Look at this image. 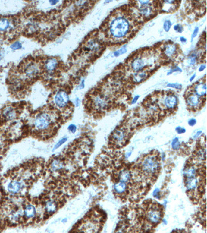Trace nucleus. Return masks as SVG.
Returning <instances> with one entry per match:
<instances>
[{
    "label": "nucleus",
    "instance_id": "obj_1",
    "mask_svg": "<svg viewBox=\"0 0 207 233\" xmlns=\"http://www.w3.org/2000/svg\"><path fill=\"white\" fill-rule=\"evenodd\" d=\"M133 24L130 17L122 11H116L108 19L107 34L116 43L125 42L133 34Z\"/></svg>",
    "mask_w": 207,
    "mask_h": 233
},
{
    "label": "nucleus",
    "instance_id": "obj_2",
    "mask_svg": "<svg viewBox=\"0 0 207 233\" xmlns=\"http://www.w3.org/2000/svg\"><path fill=\"white\" fill-rule=\"evenodd\" d=\"M159 162L156 156L150 155L146 156L142 161L141 170L146 175H152L158 173L159 169Z\"/></svg>",
    "mask_w": 207,
    "mask_h": 233
},
{
    "label": "nucleus",
    "instance_id": "obj_3",
    "mask_svg": "<svg viewBox=\"0 0 207 233\" xmlns=\"http://www.w3.org/2000/svg\"><path fill=\"white\" fill-rule=\"evenodd\" d=\"M92 105L96 110H104L107 109L109 105L108 96L103 93L96 94L92 99Z\"/></svg>",
    "mask_w": 207,
    "mask_h": 233
},
{
    "label": "nucleus",
    "instance_id": "obj_4",
    "mask_svg": "<svg viewBox=\"0 0 207 233\" xmlns=\"http://www.w3.org/2000/svg\"><path fill=\"white\" fill-rule=\"evenodd\" d=\"M52 117L46 112L39 114L35 118L34 124L35 128L39 130H45L48 129L52 124Z\"/></svg>",
    "mask_w": 207,
    "mask_h": 233
},
{
    "label": "nucleus",
    "instance_id": "obj_5",
    "mask_svg": "<svg viewBox=\"0 0 207 233\" xmlns=\"http://www.w3.org/2000/svg\"><path fill=\"white\" fill-rule=\"evenodd\" d=\"M185 101L187 106L193 109H198L202 107L203 101L201 97L196 95L193 91L187 92Z\"/></svg>",
    "mask_w": 207,
    "mask_h": 233
},
{
    "label": "nucleus",
    "instance_id": "obj_6",
    "mask_svg": "<svg viewBox=\"0 0 207 233\" xmlns=\"http://www.w3.org/2000/svg\"><path fill=\"white\" fill-rule=\"evenodd\" d=\"M54 101L58 107L63 109L67 105L69 97L67 93L64 91H59L55 94Z\"/></svg>",
    "mask_w": 207,
    "mask_h": 233
},
{
    "label": "nucleus",
    "instance_id": "obj_7",
    "mask_svg": "<svg viewBox=\"0 0 207 233\" xmlns=\"http://www.w3.org/2000/svg\"><path fill=\"white\" fill-rule=\"evenodd\" d=\"M178 104V97L174 94H168L164 99L163 105L165 108L169 110L175 109L177 106Z\"/></svg>",
    "mask_w": 207,
    "mask_h": 233
},
{
    "label": "nucleus",
    "instance_id": "obj_8",
    "mask_svg": "<svg viewBox=\"0 0 207 233\" xmlns=\"http://www.w3.org/2000/svg\"><path fill=\"white\" fill-rule=\"evenodd\" d=\"M127 132L125 129L122 128L116 129L112 134V140L116 143H123L127 138Z\"/></svg>",
    "mask_w": 207,
    "mask_h": 233
},
{
    "label": "nucleus",
    "instance_id": "obj_9",
    "mask_svg": "<svg viewBox=\"0 0 207 233\" xmlns=\"http://www.w3.org/2000/svg\"><path fill=\"white\" fill-rule=\"evenodd\" d=\"M130 65L131 68L134 72H140L143 71L145 68L146 63L142 57H137L133 59Z\"/></svg>",
    "mask_w": 207,
    "mask_h": 233
},
{
    "label": "nucleus",
    "instance_id": "obj_10",
    "mask_svg": "<svg viewBox=\"0 0 207 233\" xmlns=\"http://www.w3.org/2000/svg\"><path fill=\"white\" fill-rule=\"evenodd\" d=\"M149 220L152 223H158L162 218V213L158 208H152L147 213Z\"/></svg>",
    "mask_w": 207,
    "mask_h": 233
},
{
    "label": "nucleus",
    "instance_id": "obj_11",
    "mask_svg": "<svg viewBox=\"0 0 207 233\" xmlns=\"http://www.w3.org/2000/svg\"><path fill=\"white\" fill-rule=\"evenodd\" d=\"M39 72L38 65L34 62L29 63L24 68V73L29 78H33L37 75Z\"/></svg>",
    "mask_w": 207,
    "mask_h": 233
},
{
    "label": "nucleus",
    "instance_id": "obj_12",
    "mask_svg": "<svg viewBox=\"0 0 207 233\" xmlns=\"http://www.w3.org/2000/svg\"><path fill=\"white\" fill-rule=\"evenodd\" d=\"M193 91L199 97H205L207 92V87L205 81H199L196 83L193 87Z\"/></svg>",
    "mask_w": 207,
    "mask_h": 233
},
{
    "label": "nucleus",
    "instance_id": "obj_13",
    "mask_svg": "<svg viewBox=\"0 0 207 233\" xmlns=\"http://www.w3.org/2000/svg\"><path fill=\"white\" fill-rule=\"evenodd\" d=\"M152 2H151L149 4H140V3H138V2H137V3L140 5V6L138 8V10H139V14L140 15H141V16H143V17H146V18H148V17H150L152 15V12H153V8L151 6V5H150L151 3Z\"/></svg>",
    "mask_w": 207,
    "mask_h": 233
},
{
    "label": "nucleus",
    "instance_id": "obj_14",
    "mask_svg": "<svg viewBox=\"0 0 207 233\" xmlns=\"http://www.w3.org/2000/svg\"><path fill=\"white\" fill-rule=\"evenodd\" d=\"M177 47L173 43H167L164 47V53L167 57H174L177 53Z\"/></svg>",
    "mask_w": 207,
    "mask_h": 233
},
{
    "label": "nucleus",
    "instance_id": "obj_15",
    "mask_svg": "<svg viewBox=\"0 0 207 233\" xmlns=\"http://www.w3.org/2000/svg\"><path fill=\"white\" fill-rule=\"evenodd\" d=\"M3 116L6 120L11 121L16 117L17 112L15 109L11 106H8L4 109L3 112Z\"/></svg>",
    "mask_w": 207,
    "mask_h": 233
},
{
    "label": "nucleus",
    "instance_id": "obj_16",
    "mask_svg": "<svg viewBox=\"0 0 207 233\" xmlns=\"http://www.w3.org/2000/svg\"><path fill=\"white\" fill-rule=\"evenodd\" d=\"M149 73L147 71H141L136 72L133 76V80L136 83H139L145 80L148 77Z\"/></svg>",
    "mask_w": 207,
    "mask_h": 233
},
{
    "label": "nucleus",
    "instance_id": "obj_17",
    "mask_svg": "<svg viewBox=\"0 0 207 233\" xmlns=\"http://www.w3.org/2000/svg\"><path fill=\"white\" fill-rule=\"evenodd\" d=\"M8 191L11 194H16L19 192L21 189V184L20 182L16 180H14L11 182L8 185Z\"/></svg>",
    "mask_w": 207,
    "mask_h": 233
},
{
    "label": "nucleus",
    "instance_id": "obj_18",
    "mask_svg": "<svg viewBox=\"0 0 207 233\" xmlns=\"http://www.w3.org/2000/svg\"><path fill=\"white\" fill-rule=\"evenodd\" d=\"M132 177V174L130 171L128 170H123L121 171L119 175L120 181L123 182H127L130 180Z\"/></svg>",
    "mask_w": 207,
    "mask_h": 233
},
{
    "label": "nucleus",
    "instance_id": "obj_19",
    "mask_svg": "<svg viewBox=\"0 0 207 233\" xmlns=\"http://www.w3.org/2000/svg\"><path fill=\"white\" fill-rule=\"evenodd\" d=\"M58 61L55 58H50L47 60L45 63V68L49 71H52L55 70L58 66Z\"/></svg>",
    "mask_w": 207,
    "mask_h": 233
},
{
    "label": "nucleus",
    "instance_id": "obj_20",
    "mask_svg": "<svg viewBox=\"0 0 207 233\" xmlns=\"http://www.w3.org/2000/svg\"><path fill=\"white\" fill-rule=\"evenodd\" d=\"M24 213L25 216L28 218H31L34 217L36 213V210L33 206L28 205L24 209Z\"/></svg>",
    "mask_w": 207,
    "mask_h": 233
},
{
    "label": "nucleus",
    "instance_id": "obj_21",
    "mask_svg": "<svg viewBox=\"0 0 207 233\" xmlns=\"http://www.w3.org/2000/svg\"><path fill=\"white\" fill-rule=\"evenodd\" d=\"M186 186L188 190H193L195 189L197 185V180L195 177L187 178Z\"/></svg>",
    "mask_w": 207,
    "mask_h": 233
},
{
    "label": "nucleus",
    "instance_id": "obj_22",
    "mask_svg": "<svg viewBox=\"0 0 207 233\" xmlns=\"http://www.w3.org/2000/svg\"><path fill=\"white\" fill-rule=\"evenodd\" d=\"M114 189L117 193H119V194L123 193L126 191L127 184L125 182L120 181L119 183L115 184V185L114 186Z\"/></svg>",
    "mask_w": 207,
    "mask_h": 233
},
{
    "label": "nucleus",
    "instance_id": "obj_23",
    "mask_svg": "<svg viewBox=\"0 0 207 233\" xmlns=\"http://www.w3.org/2000/svg\"><path fill=\"white\" fill-rule=\"evenodd\" d=\"M57 203L54 200H49L46 204L45 208L48 213H54L57 210Z\"/></svg>",
    "mask_w": 207,
    "mask_h": 233
},
{
    "label": "nucleus",
    "instance_id": "obj_24",
    "mask_svg": "<svg viewBox=\"0 0 207 233\" xmlns=\"http://www.w3.org/2000/svg\"><path fill=\"white\" fill-rule=\"evenodd\" d=\"M184 174L187 178L195 177L196 174V169L193 166H189L184 171Z\"/></svg>",
    "mask_w": 207,
    "mask_h": 233
},
{
    "label": "nucleus",
    "instance_id": "obj_25",
    "mask_svg": "<svg viewBox=\"0 0 207 233\" xmlns=\"http://www.w3.org/2000/svg\"><path fill=\"white\" fill-rule=\"evenodd\" d=\"M9 26V22L8 19H0V31H4L8 29Z\"/></svg>",
    "mask_w": 207,
    "mask_h": 233
},
{
    "label": "nucleus",
    "instance_id": "obj_26",
    "mask_svg": "<svg viewBox=\"0 0 207 233\" xmlns=\"http://www.w3.org/2000/svg\"><path fill=\"white\" fill-rule=\"evenodd\" d=\"M63 166V163L60 160H55L52 163V169L53 171H57L60 169Z\"/></svg>",
    "mask_w": 207,
    "mask_h": 233
},
{
    "label": "nucleus",
    "instance_id": "obj_27",
    "mask_svg": "<svg viewBox=\"0 0 207 233\" xmlns=\"http://www.w3.org/2000/svg\"><path fill=\"white\" fill-rule=\"evenodd\" d=\"M127 52V47L126 46H124L123 47H122V48L114 52V55L116 57H119L120 55H123L124 53H126Z\"/></svg>",
    "mask_w": 207,
    "mask_h": 233
},
{
    "label": "nucleus",
    "instance_id": "obj_28",
    "mask_svg": "<svg viewBox=\"0 0 207 233\" xmlns=\"http://www.w3.org/2000/svg\"><path fill=\"white\" fill-rule=\"evenodd\" d=\"M172 148L174 150H178L180 146V143L179 141V139L178 138H175L173 140H172V143H171Z\"/></svg>",
    "mask_w": 207,
    "mask_h": 233
},
{
    "label": "nucleus",
    "instance_id": "obj_29",
    "mask_svg": "<svg viewBox=\"0 0 207 233\" xmlns=\"http://www.w3.org/2000/svg\"><path fill=\"white\" fill-rule=\"evenodd\" d=\"M197 60V56L195 53H193L189 57V63L191 65H194Z\"/></svg>",
    "mask_w": 207,
    "mask_h": 233
},
{
    "label": "nucleus",
    "instance_id": "obj_30",
    "mask_svg": "<svg viewBox=\"0 0 207 233\" xmlns=\"http://www.w3.org/2000/svg\"><path fill=\"white\" fill-rule=\"evenodd\" d=\"M167 87H170V88H172L176 89H178V90H180L182 88V85L179 83H168L167 85Z\"/></svg>",
    "mask_w": 207,
    "mask_h": 233
},
{
    "label": "nucleus",
    "instance_id": "obj_31",
    "mask_svg": "<svg viewBox=\"0 0 207 233\" xmlns=\"http://www.w3.org/2000/svg\"><path fill=\"white\" fill-rule=\"evenodd\" d=\"M164 29L166 32H168L171 27V23L169 20H166L164 23Z\"/></svg>",
    "mask_w": 207,
    "mask_h": 233
},
{
    "label": "nucleus",
    "instance_id": "obj_32",
    "mask_svg": "<svg viewBox=\"0 0 207 233\" xmlns=\"http://www.w3.org/2000/svg\"><path fill=\"white\" fill-rule=\"evenodd\" d=\"M22 47V44L20 42H17L11 45V48L13 50L20 49Z\"/></svg>",
    "mask_w": 207,
    "mask_h": 233
},
{
    "label": "nucleus",
    "instance_id": "obj_33",
    "mask_svg": "<svg viewBox=\"0 0 207 233\" xmlns=\"http://www.w3.org/2000/svg\"><path fill=\"white\" fill-rule=\"evenodd\" d=\"M67 138H63V139H62L61 140H60V141L58 142V143H57V145H55V147L54 148L53 150H55V149L59 148V147H60L61 145H62L63 143H65L67 141Z\"/></svg>",
    "mask_w": 207,
    "mask_h": 233
},
{
    "label": "nucleus",
    "instance_id": "obj_34",
    "mask_svg": "<svg viewBox=\"0 0 207 233\" xmlns=\"http://www.w3.org/2000/svg\"><path fill=\"white\" fill-rule=\"evenodd\" d=\"M182 72V71L181 69L180 68H179L178 66H176V67H174V68H171V69L168 72L167 75H171V74H172V73H174V72Z\"/></svg>",
    "mask_w": 207,
    "mask_h": 233
},
{
    "label": "nucleus",
    "instance_id": "obj_35",
    "mask_svg": "<svg viewBox=\"0 0 207 233\" xmlns=\"http://www.w3.org/2000/svg\"><path fill=\"white\" fill-rule=\"evenodd\" d=\"M174 30L178 32L179 33H182L183 31V28L182 26H181L180 24H177L175 25L174 27Z\"/></svg>",
    "mask_w": 207,
    "mask_h": 233
},
{
    "label": "nucleus",
    "instance_id": "obj_36",
    "mask_svg": "<svg viewBox=\"0 0 207 233\" xmlns=\"http://www.w3.org/2000/svg\"><path fill=\"white\" fill-rule=\"evenodd\" d=\"M76 129H77L76 126L74 124H71L69 127H68V130H70L72 133H75L76 132Z\"/></svg>",
    "mask_w": 207,
    "mask_h": 233
},
{
    "label": "nucleus",
    "instance_id": "obj_37",
    "mask_svg": "<svg viewBox=\"0 0 207 233\" xmlns=\"http://www.w3.org/2000/svg\"><path fill=\"white\" fill-rule=\"evenodd\" d=\"M176 131H177V132L179 134L184 133L185 132V131H186L184 128H181V127H177L176 128Z\"/></svg>",
    "mask_w": 207,
    "mask_h": 233
},
{
    "label": "nucleus",
    "instance_id": "obj_38",
    "mask_svg": "<svg viewBox=\"0 0 207 233\" xmlns=\"http://www.w3.org/2000/svg\"><path fill=\"white\" fill-rule=\"evenodd\" d=\"M198 31H199V28L198 27H196V28H195L194 32H193V33L192 34V40H193V39L195 38L197 36V34H198Z\"/></svg>",
    "mask_w": 207,
    "mask_h": 233
},
{
    "label": "nucleus",
    "instance_id": "obj_39",
    "mask_svg": "<svg viewBox=\"0 0 207 233\" xmlns=\"http://www.w3.org/2000/svg\"><path fill=\"white\" fill-rule=\"evenodd\" d=\"M189 124L191 126H194V125L196 124V120L195 119H191L189 121Z\"/></svg>",
    "mask_w": 207,
    "mask_h": 233
},
{
    "label": "nucleus",
    "instance_id": "obj_40",
    "mask_svg": "<svg viewBox=\"0 0 207 233\" xmlns=\"http://www.w3.org/2000/svg\"><path fill=\"white\" fill-rule=\"evenodd\" d=\"M139 98H140V96H135L134 97V99H133V100H132V104H135V103H136L137 102L138 100V99H139Z\"/></svg>",
    "mask_w": 207,
    "mask_h": 233
},
{
    "label": "nucleus",
    "instance_id": "obj_41",
    "mask_svg": "<svg viewBox=\"0 0 207 233\" xmlns=\"http://www.w3.org/2000/svg\"><path fill=\"white\" fill-rule=\"evenodd\" d=\"M205 68H206V65H202L200 66L199 68H198V71L199 72H202L205 69Z\"/></svg>",
    "mask_w": 207,
    "mask_h": 233
},
{
    "label": "nucleus",
    "instance_id": "obj_42",
    "mask_svg": "<svg viewBox=\"0 0 207 233\" xmlns=\"http://www.w3.org/2000/svg\"><path fill=\"white\" fill-rule=\"evenodd\" d=\"M84 80L83 79V80L81 81L80 84L79 85V89H82L84 88Z\"/></svg>",
    "mask_w": 207,
    "mask_h": 233
},
{
    "label": "nucleus",
    "instance_id": "obj_43",
    "mask_svg": "<svg viewBox=\"0 0 207 233\" xmlns=\"http://www.w3.org/2000/svg\"><path fill=\"white\" fill-rule=\"evenodd\" d=\"M59 2V1H50L49 3L51 4V5H55V4H57Z\"/></svg>",
    "mask_w": 207,
    "mask_h": 233
},
{
    "label": "nucleus",
    "instance_id": "obj_44",
    "mask_svg": "<svg viewBox=\"0 0 207 233\" xmlns=\"http://www.w3.org/2000/svg\"><path fill=\"white\" fill-rule=\"evenodd\" d=\"M75 104L76 105V106H79V104H80V100L78 98H77L76 99Z\"/></svg>",
    "mask_w": 207,
    "mask_h": 233
},
{
    "label": "nucleus",
    "instance_id": "obj_45",
    "mask_svg": "<svg viewBox=\"0 0 207 233\" xmlns=\"http://www.w3.org/2000/svg\"><path fill=\"white\" fill-rule=\"evenodd\" d=\"M196 77V74H194L192 76V77L190 78V81H191V82H192V81L194 80V79H195V78Z\"/></svg>",
    "mask_w": 207,
    "mask_h": 233
},
{
    "label": "nucleus",
    "instance_id": "obj_46",
    "mask_svg": "<svg viewBox=\"0 0 207 233\" xmlns=\"http://www.w3.org/2000/svg\"><path fill=\"white\" fill-rule=\"evenodd\" d=\"M180 41L182 42H187V39H185L184 37H180Z\"/></svg>",
    "mask_w": 207,
    "mask_h": 233
},
{
    "label": "nucleus",
    "instance_id": "obj_47",
    "mask_svg": "<svg viewBox=\"0 0 207 233\" xmlns=\"http://www.w3.org/2000/svg\"><path fill=\"white\" fill-rule=\"evenodd\" d=\"M202 133V131H199L196 134V135L194 136L195 138L198 137V136H199L200 134Z\"/></svg>",
    "mask_w": 207,
    "mask_h": 233
},
{
    "label": "nucleus",
    "instance_id": "obj_48",
    "mask_svg": "<svg viewBox=\"0 0 207 233\" xmlns=\"http://www.w3.org/2000/svg\"><path fill=\"white\" fill-rule=\"evenodd\" d=\"M1 54L0 53V60H1Z\"/></svg>",
    "mask_w": 207,
    "mask_h": 233
}]
</instances>
